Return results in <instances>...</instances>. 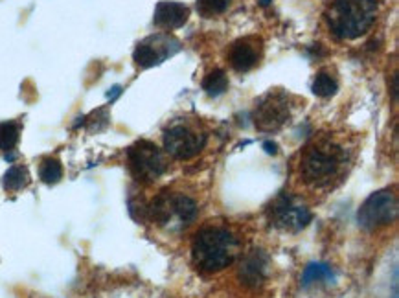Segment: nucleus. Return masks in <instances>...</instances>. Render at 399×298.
I'll use <instances>...</instances> for the list:
<instances>
[{"mask_svg": "<svg viewBox=\"0 0 399 298\" xmlns=\"http://www.w3.org/2000/svg\"><path fill=\"white\" fill-rule=\"evenodd\" d=\"M352 162V149L331 135L315 138L300 155V177L313 188H326L341 179Z\"/></svg>", "mask_w": 399, "mask_h": 298, "instance_id": "nucleus-1", "label": "nucleus"}, {"mask_svg": "<svg viewBox=\"0 0 399 298\" xmlns=\"http://www.w3.org/2000/svg\"><path fill=\"white\" fill-rule=\"evenodd\" d=\"M239 254V240L223 227H206L195 234L191 260L205 273H217L232 265Z\"/></svg>", "mask_w": 399, "mask_h": 298, "instance_id": "nucleus-2", "label": "nucleus"}, {"mask_svg": "<svg viewBox=\"0 0 399 298\" xmlns=\"http://www.w3.org/2000/svg\"><path fill=\"white\" fill-rule=\"evenodd\" d=\"M377 0H335L326 13L329 32L341 41H353L376 24Z\"/></svg>", "mask_w": 399, "mask_h": 298, "instance_id": "nucleus-3", "label": "nucleus"}, {"mask_svg": "<svg viewBox=\"0 0 399 298\" xmlns=\"http://www.w3.org/2000/svg\"><path fill=\"white\" fill-rule=\"evenodd\" d=\"M206 135L199 125L177 120L164 129V149L177 161H190L206 146Z\"/></svg>", "mask_w": 399, "mask_h": 298, "instance_id": "nucleus-4", "label": "nucleus"}, {"mask_svg": "<svg viewBox=\"0 0 399 298\" xmlns=\"http://www.w3.org/2000/svg\"><path fill=\"white\" fill-rule=\"evenodd\" d=\"M127 162L134 179L144 185H151L160 179L170 166L164 151L149 140H138L137 144L129 147Z\"/></svg>", "mask_w": 399, "mask_h": 298, "instance_id": "nucleus-5", "label": "nucleus"}, {"mask_svg": "<svg viewBox=\"0 0 399 298\" xmlns=\"http://www.w3.org/2000/svg\"><path fill=\"white\" fill-rule=\"evenodd\" d=\"M359 225L366 230L386 227L398 218V197L392 190H381L372 194L359 210Z\"/></svg>", "mask_w": 399, "mask_h": 298, "instance_id": "nucleus-6", "label": "nucleus"}, {"mask_svg": "<svg viewBox=\"0 0 399 298\" xmlns=\"http://www.w3.org/2000/svg\"><path fill=\"white\" fill-rule=\"evenodd\" d=\"M291 118V105L289 96L285 92L271 90L265 96L256 101V109H254V123L256 128L263 132L278 131L284 128L285 123Z\"/></svg>", "mask_w": 399, "mask_h": 298, "instance_id": "nucleus-7", "label": "nucleus"}, {"mask_svg": "<svg viewBox=\"0 0 399 298\" xmlns=\"http://www.w3.org/2000/svg\"><path fill=\"white\" fill-rule=\"evenodd\" d=\"M269 218L276 228L287 232H300L305 228L313 219V213L309 212L302 201L289 194H281L272 201L269 209Z\"/></svg>", "mask_w": 399, "mask_h": 298, "instance_id": "nucleus-8", "label": "nucleus"}, {"mask_svg": "<svg viewBox=\"0 0 399 298\" xmlns=\"http://www.w3.org/2000/svg\"><path fill=\"white\" fill-rule=\"evenodd\" d=\"M179 50H181V43L175 37L166 35V33H157L142 43H138V46L134 48L133 59L138 66L149 68V66L160 65L167 57L175 56Z\"/></svg>", "mask_w": 399, "mask_h": 298, "instance_id": "nucleus-9", "label": "nucleus"}, {"mask_svg": "<svg viewBox=\"0 0 399 298\" xmlns=\"http://www.w3.org/2000/svg\"><path fill=\"white\" fill-rule=\"evenodd\" d=\"M271 271V258L265 251H251L243 256L239 263L238 276L243 285L247 287H262L269 278Z\"/></svg>", "mask_w": 399, "mask_h": 298, "instance_id": "nucleus-10", "label": "nucleus"}, {"mask_svg": "<svg viewBox=\"0 0 399 298\" xmlns=\"http://www.w3.org/2000/svg\"><path fill=\"white\" fill-rule=\"evenodd\" d=\"M262 39L245 37L239 39L228 50V63L236 72H248L262 59Z\"/></svg>", "mask_w": 399, "mask_h": 298, "instance_id": "nucleus-11", "label": "nucleus"}, {"mask_svg": "<svg viewBox=\"0 0 399 298\" xmlns=\"http://www.w3.org/2000/svg\"><path fill=\"white\" fill-rule=\"evenodd\" d=\"M190 17V8L181 2H171V0H162L155 8V17L153 23L158 28L177 30L184 26Z\"/></svg>", "mask_w": 399, "mask_h": 298, "instance_id": "nucleus-12", "label": "nucleus"}, {"mask_svg": "<svg viewBox=\"0 0 399 298\" xmlns=\"http://www.w3.org/2000/svg\"><path fill=\"white\" fill-rule=\"evenodd\" d=\"M171 213H173V225H179V228L190 227L191 223L197 219L199 206L194 199L184 194H171Z\"/></svg>", "mask_w": 399, "mask_h": 298, "instance_id": "nucleus-13", "label": "nucleus"}, {"mask_svg": "<svg viewBox=\"0 0 399 298\" xmlns=\"http://www.w3.org/2000/svg\"><path fill=\"white\" fill-rule=\"evenodd\" d=\"M20 138V123L2 122L0 123V149L4 153L13 151Z\"/></svg>", "mask_w": 399, "mask_h": 298, "instance_id": "nucleus-14", "label": "nucleus"}, {"mask_svg": "<svg viewBox=\"0 0 399 298\" xmlns=\"http://www.w3.org/2000/svg\"><path fill=\"white\" fill-rule=\"evenodd\" d=\"M30 182V173L24 166H13L6 171L4 175V188L8 192H19Z\"/></svg>", "mask_w": 399, "mask_h": 298, "instance_id": "nucleus-15", "label": "nucleus"}, {"mask_svg": "<svg viewBox=\"0 0 399 298\" xmlns=\"http://www.w3.org/2000/svg\"><path fill=\"white\" fill-rule=\"evenodd\" d=\"M333 271L326 263H311L305 267L304 275H302V285H309L313 282H331Z\"/></svg>", "mask_w": 399, "mask_h": 298, "instance_id": "nucleus-16", "label": "nucleus"}, {"mask_svg": "<svg viewBox=\"0 0 399 298\" xmlns=\"http://www.w3.org/2000/svg\"><path fill=\"white\" fill-rule=\"evenodd\" d=\"M203 89L208 96H221L228 89V77L223 70L210 72L208 76L203 80Z\"/></svg>", "mask_w": 399, "mask_h": 298, "instance_id": "nucleus-17", "label": "nucleus"}, {"mask_svg": "<svg viewBox=\"0 0 399 298\" xmlns=\"http://www.w3.org/2000/svg\"><path fill=\"white\" fill-rule=\"evenodd\" d=\"M338 89L337 80L328 72H319L313 81V92L320 98H331Z\"/></svg>", "mask_w": 399, "mask_h": 298, "instance_id": "nucleus-18", "label": "nucleus"}, {"mask_svg": "<svg viewBox=\"0 0 399 298\" xmlns=\"http://www.w3.org/2000/svg\"><path fill=\"white\" fill-rule=\"evenodd\" d=\"M39 175L41 180L46 185H56L63 179V166L57 159H44L41 168H39Z\"/></svg>", "mask_w": 399, "mask_h": 298, "instance_id": "nucleus-19", "label": "nucleus"}, {"mask_svg": "<svg viewBox=\"0 0 399 298\" xmlns=\"http://www.w3.org/2000/svg\"><path fill=\"white\" fill-rule=\"evenodd\" d=\"M230 6V0H197V11L206 19L223 15Z\"/></svg>", "mask_w": 399, "mask_h": 298, "instance_id": "nucleus-20", "label": "nucleus"}, {"mask_svg": "<svg viewBox=\"0 0 399 298\" xmlns=\"http://www.w3.org/2000/svg\"><path fill=\"white\" fill-rule=\"evenodd\" d=\"M265 147H267V153H276V146H274V144L267 142Z\"/></svg>", "mask_w": 399, "mask_h": 298, "instance_id": "nucleus-21", "label": "nucleus"}, {"mask_svg": "<svg viewBox=\"0 0 399 298\" xmlns=\"http://www.w3.org/2000/svg\"><path fill=\"white\" fill-rule=\"evenodd\" d=\"M269 2H271V0H260V4L262 6H269Z\"/></svg>", "mask_w": 399, "mask_h": 298, "instance_id": "nucleus-22", "label": "nucleus"}]
</instances>
